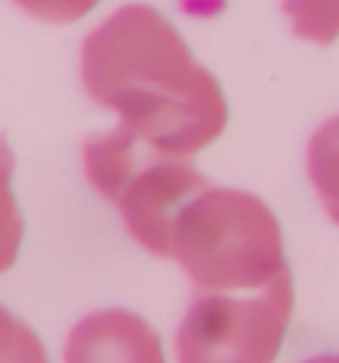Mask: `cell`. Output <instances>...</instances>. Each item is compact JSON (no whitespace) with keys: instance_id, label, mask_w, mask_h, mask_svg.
<instances>
[{"instance_id":"6da1fadb","label":"cell","mask_w":339,"mask_h":363,"mask_svg":"<svg viewBox=\"0 0 339 363\" xmlns=\"http://www.w3.org/2000/svg\"><path fill=\"white\" fill-rule=\"evenodd\" d=\"M80 77L122 128L172 157L191 160L228 125L220 82L160 11L143 3L122 6L85 38Z\"/></svg>"},{"instance_id":"7a4b0ae2","label":"cell","mask_w":339,"mask_h":363,"mask_svg":"<svg viewBox=\"0 0 339 363\" xmlns=\"http://www.w3.org/2000/svg\"><path fill=\"white\" fill-rule=\"evenodd\" d=\"M170 260L194 292H260L289 271L279 218L260 196L210 186L175 220Z\"/></svg>"},{"instance_id":"3957f363","label":"cell","mask_w":339,"mask_h":363,"mask_svg":"<svg viewBox=\"0 0 339 363\" xmlns=\"http://www.w3.org/2000/svg\"><path fill=\"white\" fill-rule=\"evenodd\" d=\"M82 164L90 186L120 210L130 236L165 260L183 207L212 186L191 160L154 149L122 125L90 135Z\"/></svg>"},{"instance_id":"277c9868","label":"cell","mask_w":339,"mask_h":363,"mask_svg":"<svg viewBox=\"0 0 339 363\" xmlns=\"http://www.w3.org/2000/svg\"><path fill=\"white\" fill-rule=\"evenodd\" d=\"M294 311L291 271L260 292H194L175 329L178 363H273Z\"/></svg>"},{"instance_id":"5b68a950","label":"cell","mask_w":339,"mask_h":363,"mask_svg":"<svg viewBox=\"0 0 339 363\" xmlns=\"http://www.w3.org/2000/svg\"><path fill=\"white\" fill-rule=\"evenodd\" d=\"M64 363H165L160 334L125 308L88 313L70 329Z\"/></svg>"},{"instance_id":"8992f818","label":"cell","mask_w":339,"mask_h":363,"mask_svg":"<svg viewBox=\"0 0 339 363\" xmlns=\"http://www.w3.org/2000/svg\"><path fill=\"white\" fill-rule=\"evenodd\" d=\"M308 175L326 215L339 225V114L310 135Z\"/></svg>"},{"instance_id":"52a82bcc","label":"cell","mask_w":339,"mask_h":363,"mask_svg":"<svg viewBox=\"0 0 339 363\" xmlns=\"http://www.w3.org/2000/svg\"><path fill=\"white\" fill-rule=\"evenodd\" d=\"M13 152L6 135L0 133V276L13 268L19 257V247L24 239V218L19 212L11 178H13Z\"/></svg>"},{"instance_id":"ba28073f","label":"cell","mask_w":339,"mask_h":363,"mask_svg":"<svg viewBox=\"0 0 339 363\" xmlns=\"http://www.w3.org/2000/svg\"><path fill=\"white\" fill-rule=\"evenodd\" d=\"M297 38L329 45L339 38V0H284Z\"/></svg>"},{"instance_id":"9c48e42d","label":"cell","mask_w":339,"mask_h":363,"mask_svg":"<svg viewBox=\"0 0 339 363\" xmlns=\"http://www.w3.org/2000/svg\"><path fill=\"white\" fill-rule=\"evenodd\" d=\"M0 363H50L45 345L32 332L30 323H24L0 305Z\"/></svg>"},{"instance_id":"30bf717a","label":"cell","mask_w":339,"mask_h":363,"mask_svg":"<svg viewBox=\"0 0 339 363\" xmlns=\"http://www.w3.org/2000/svg\"><path fill=\"white\" fill-rule=\"evenodd\" d=\"M13 3L35 19L50 21V24H70L90 13L101 0H13Z\"/></svg>"},{"instance_id":"8fae6325","label":"cell","mask_w":339,"mask_h":363,"mask_svg":"<svg viewBox=\"0 0 339 363\" xmlns=\"http://www.w3.org/2000/svg\"><path fill=\"white\" fill-rule=\"evenodd\" d=\"M302 363H339V353H321V355H313L308 361Z\"/></svg>"}]
</instances>
